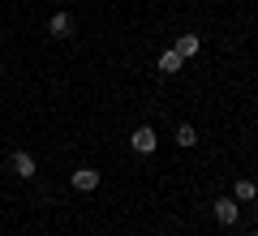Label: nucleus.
I'll return each mask as SVG.
<instances>
[{
  "instance_id": "nucleus-1",
  "label": "nucleus",
  "mask_w": 258,
  "mask_h": 236,
  "mask_svg": "<svg viewBox=\"0 0 258 236\" xmlns=\"http://www.w3.org/2000/svg\"><path fill=\"white\" fill-rule=\"evenodd\" d=\"M9 168H13V176H22V181H30V176L39 172V168H35V154H30V150H13V154H9Z\"/></svg>"
},
{
  "instance_id": "nucleus-2",
  "label": "nucleus",
  "mask_w": 258,
  "mask_h": 236,
  "mask_svg": "<svg viewBox=\"0 0 258 236\" xmlns=\"http://www.w3.org/2000/svg\"><path fill=\"white\" fill-rule=\"evenodd\" d=\"M129 146H134L138 154H151V150L159 146V137H155V129H151V125H142V129H134V133H129Z\"/></svg>"
},
{
  "instance_id": "nucleus-3",
  "label": "nucleus",
  "mask_w": 258,
  "mask_h": 236,
  "mask_svg": "<svg viewBox=\"0 0 258 236\" xmlns=\"http://www.w3.org/2000/svg\"><path fill=\"white\" fill-rule=\"evenodd\" d=\"M237 215H241V202L237 198H215V219H220L224 227L237 223Z\"/></svg>"
},
{
  "instance_id": "nucleus-4",
  "label": "nucleus",
  "mask_w": 258,
  "mask_h": 236,
  "mask_svg": "<svg viewBox=\"0 0 258 236\" xmlns=\"http://www.w3.org/2000/svg\"><path fill=\"white\" fill-rule=\"evenodd\" d=\"M69 181H74L78 193H95V189H99V172H95V168H78Z\"/></svg>"
},
{
  "instance_id": "nucleus-5",
  "label": "nucleus",
  "mask_w": 258,
  "mask_h": 236,
  "mask_svg": "<svg viewBox=\"0 0 258 236\" xmlns=\"http://www.w3.org/2000/svg\"><path fill=\"white\" fill-rule=\"evenodd\" d=\"M47 35H52V39H69V35H74V13H52Z\"/></svg>"
},
{
  "instance_id": "nucleus-6",
  "label": "nucleus",
  "mask_w": 258,
  "mask_h": 236,
  "mask_svg": "<svg viewBox=\"0 0 258 236\" xmlns=\"http://www.w3.org/2000/svg\"><path fill=\"white\" fill-rule=\"evenodd\" d=\"M181 64H185V56L176 52V47H168V52L159 56V73H181Z\"/></svg>"
},
{
  "instance_id": "nucleus-7",
  "label": "nucleus",
  "mask_w": 258,
  "mask_h": 236,
  "mask_svg": "<svg viewBox=\"0 0 258 236\" xmlns=\"http://www.w3.org/2000/svg\"><path fill=\"white\" fill-rule=\"evenodd\" d=\"M232 198H237V202H254L258 198V185L249 181V176H241V181L232 185Z\"/></svg>"
},
{
  "instance_id": "nucleus-8",
  "label": "nucleus",
  "mask_w": 258,
  "mask_h": 236,
  "mask_svg": "<svg viewBox=\"0 0 258 236\" xmlns=\"http://www.w3.org/2000/svg\"><path fill=\"white\" fill-rule=\"evenodd\" d=\"M176 52H181L185 56V60H189V56H198V47H203V43H198V35H181V39H176Z\"/></svg>"
},
{
  "instance_id": "nucleus-9",
  "label": "nucleus",
  "mask_w": 258,
  "mask_h": 236,
  "mask_svg": "<svg viewBox=\"0 0 258 236\" xmlns=\"http://www.w3.org/2000/svg\"><path fill=\"white\" fill-rule=\"evenodd\" d=\"M176 146H185V150L198 146V129H194V125H176Z\"/></svg>"
},
{
  "instance_id": "nucleus-10",
  "label": "nucleus",
  "mask_w": 258,
  "mask_h": 236,
  "mask_svg": "<svg viewBox=\"0 0 258 236\" xmlns=\"http://www.w3.org/2000/svg\"><path fill=\"white\" fill-rule=\"evenodd\" d=\"M254 236H258V232H254Z\"/></svg>"
}]
</instances>
